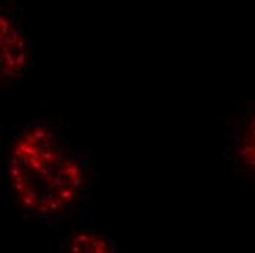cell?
Listing matches in <instances>:
<instances>
[{"label":"cell","instance_id":"cell-1","mask_svg":"<svg viewBox=\"0 0 255 253\" xmlns=\"http://www.w3.org/2000/svg\"><path fill=\"white\" fill-rule=\"evenodd\" d=\"M239 157L245 162L248 168L255 171V111L248 118L243 130V138L239 146Z\"/></svg>","mask_w":255,"mask_h":253}]
</instances>
